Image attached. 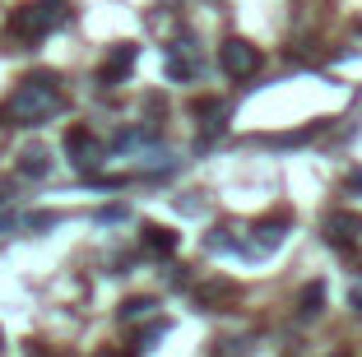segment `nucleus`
Segmentation results:
<instances>
[{"mask_svg": "<svg viewBox=\"0 0 362 357\" xmlns=\"http://www.w3.org/2000/svg\"><path fill=\"white\" fill-rule=\"evenodd\" d=\"M61 79H56L52 70H37L28 74L19 88L10 93V103H5V121L10 126H42L47 116L61 112Z\"/></svg>", "mask_w": 362, "mask_h": 357, "instance_id": "f257e3e1", "label": "nucleus"}, {"mask_svg": "<svg viewBox=\"0 0 362 357\" xmlns=\"http://www.w3.org/2000/svg\"><path fill=\"white\" fill-rule=\"evenodd\" d=\"M65 19H70L65 0H23L19 10H14V19H10V33L23 37V42H42V37H52Z\"/></svg>", "mask_w": 362, "mask_h": 357, "instance_id": "f03ea898", "label": "nucleus"}, {"mask_svg": "<svg viewBox=\"0 0 362 357\" xmlns=\"http://www.w3.org/2000/svg\"><path fill=\"white\" fill-rule=\"evenodd\" d=\"M65 153H70V168L75 172H93L98 163H103L107 148H103V139H98L88 126H70L65 130Z\"/></svg>", "mask_w": 362, "mask_h": 357, "instance_id": "7ed1b4c3", "label": "nucleus"}, {"mask_svg": "<svg viewBox=\"0 0 362 357\" xmlns=\"http://www.w3.org/2000/svg\"><path fill=\"white\" fill-rule=\"evenodd\" d=\"M218 70L228 74V79H251V74L260 70V52L246 37H228L223 47H218Z\"/></svg>", "mask_w": 362, "mask_h": 357, "instance_id": "20e7f679", "label": "nucleus"}, {"mask_svg": "<svg viewBox=\"0 0 362 357\" xmlns=\"http://www.w3.org/2000/svg\"><path fill=\"white\" fill-rule=\"evenodd\" d=\"M284 223L279 218H269V223H260V228H251V237L246 242H237V251L246 255V260H265V255H274L279 246H284Z\"/></svg>", "mask_w": 362, "mask_h": 357, "instance_id": "39448f33", "label": "nucleus"}, {"mask_svg": "<svg viewBox=\"0 0 362 357\" xmlns=\"http://www.w3.org/2000/svg\"><path fill=\"white\" fill-rule=\"evenodd\" d=\"M135 61H139V47H135V42H117L112 52H107V61H103V70H98V79H103V84H121V79L135 70Z\"/></svg>", "mask_w": 362, "mask_h": 357, "instance_id": "423d86ee", "label": "nucleus"}, {"mask_svg": "<svg viewBox=\"0 0 362 357\" xmlns=\"http://www.w3.org/2000/svg\"><path fill=\"white\" fill-rule=\"evenodd\" d=\"M358 232H362V218L353 209L325 213V242H330V246H353V242H358Z\"/></svg>", "mask_w": 362, "mask_h": 357, "instance_id": "0eeeda50", "label": "nucleus"}, {"mask_svg": "<svg viewBox=\"0 0 362 357\" xmlns=\"http://www.w3.org/2000/svg\"><path fill=\"white\" fill-rule=\"evenodd\" d=\"M195 74H200L195 47H191V42H177V47L168 52V79H181V84H186V79H195Z\"/></svg>", "mask_w": 362, "mask_h": 357, "instance_id": "6e6552de", "label": "nucleus"}, {"mask_svg": "<svg viewBox=\"0 0 362 357\" xmlns=\"http://www.w3.org/2000/svg\"><path fill=\"white\" fill-rule=\"evenodd\" d=\"M139 246H144V251H153V255H172V251H177V232H168L163 223H144Z\"/></svg>", "mask_w": 362, "mask_h": 357, "instance_id": "1a4fd4ad", "label": "nucleus"}, {"mask_svg": "<svg viewBox=\"0 0 362 357\" xmlns=\"http://www.w3.org/2000/svg\"><path fill=\"white\" fill-rule=\"evenodd\" d=\"M19 172H23V177H33V181H42L47 172H52V153H47L42 144H28L19 153Z\"/></svg>", "mask_w": 362, "mask_h": 357, "instance_id": "9d476101", "label": "nucleus"}, {"mask_svg": "<svg viewBox=\"0 0 362 357\" xmlns=\"http://www.w3.org/2000/svg\"><path fill=\"white\" fill-rule=\"evenodd\" d=\"M320 306H325V283H307L302 297H298V315L311 320V315H320Z\"/></svg>", "mask_w": 362, "mask_h": 357, "instance_id": "9b49d317", "label": "nucleus"}, {"mask_svg": "<svg viewBox=\"0 0 362 357\" xmlns=\"http://www.w3.org/2000/svg\"><path fill=\"white\" fill-rule=\"evenodd\" d=\"M153 311H158L153 297H130V302L121 306V320H139V315H153Z\"/></svg>", "mask_w": 362, "mask_h": 357, "instance_id": "f8f14e48", "label": "nucleus"}, {"mask_svg": "<svg viewBox=\"0 0 362 357\" xmlns=\"http://www.w3.org/2000/svg\"><path fill=\"white\" fill-rule=\"evenodd\" d=\"M163 334H168V320H153V325L139 334V348H153V339H163Z\"/></svg>", "mask_w": 362, "mask_h": 357, "instance_id": "ddd939ff", "label": "nucleus"}, {"mask_svg": "<svg viewBox=\"0 0 362 357\" xmlns=\"http://www.w3.org/2000/svg\"><path fill=\"white\" fill-rule=\"evenodd\" d=\"M344 190H349V195H362V168H353L349 177H344Z\"/></svg>", "mask_w": 362, "mask_h": 357, "instance_id": "4468645a", "label": "nucleus"}, {"mask_svg": "<svg viewBox=\"0 0 362 357\" xmlns=\"http://www.w3.org/2000/svg\"><path fill=\"white\" fill-rule=\"evenodd\" d=\"M126 218V209L121 204H112V209H98V223H121Z\"/></svg>", "mask_w": 362, "mask_h": 357, "instance_id": "2eb2a0df", "label": "nucleus"}, {"mask_svg": "<svg viewBox=\"0 0 362 357\" xmlns=\"http://www.w3.org/2000/svg\"><path fill=\"white\" fill-rule=\"evenodd\" d=\"M52 223H56V213H33L28 228H33V232H42V228H52Z\"/></svg>", "mask_w": 362, "mask_h": 357, "instance_id": "dca6fc26", "label": "nucleus"}, {"mask_svg": "<svg viewBox=\"0 0 362 357\" xmlns=\"http://www.w3.org/2000/svg\"><path fill=\"white\" fill-rule=\"evenodd\" d=\"M349 306H353V311H362V279L349 288Z\"/></svg>", "mask_w": 362, "mask_h": 357, "instance_id": "f3484780", "label": "nucleus"}, {"mask_svg": "<svg viewBox=\"0 0 362 357\" xmlns=\"http://www.w3.org/2000/svg\"><path fill=\"white\" fill-rule=\"evenodd\" d=\"M98 357H135V353H117V348H107V353H98Z\"/></svg>", "mask_w": 362, "mask_h": 357, "instance_id": "a211bd4d", "label": "nucleus"}, {"mask_svg": "<svg viewBox=\"0 0 362 357\" xmlns=\"http://www.w3.org/2000/svg\"><path fill=\"white\" fill-rule=\"evenodd\" d=\"M28 357H47V353H28Z\"/></svg>", "mask_w": 362, "mask_h": 357, "instance_id": "6ab92c4d", "label": "nucleus"}, {"mask_svg": "<svg viewBox=\"0 0 362 357\" xmlns=\"http://www.w3.org/2000/svg\"><path fill=\"white\" fill-rule=\"evenodd\" d=\"M163 5H177V0H163Z\"/></svg>", "mask_w": 362, "mask_h": 357, "instance_id": "aec40b11", "label": "nucleus"}, {"mask_svg": "<svg viewBox=\"0 0 362 357\" xmlns=\"http://www.w3.org/2000/svg\"><path fill=\"white\" fill-rule=\"evenodd\" d=\"M0 344H5V334H0Z\"/></svg>", "mask_w": 362, "mask_h": 357, "instance_id": "412c9836", "label": "nucleus"}]
</instances>
